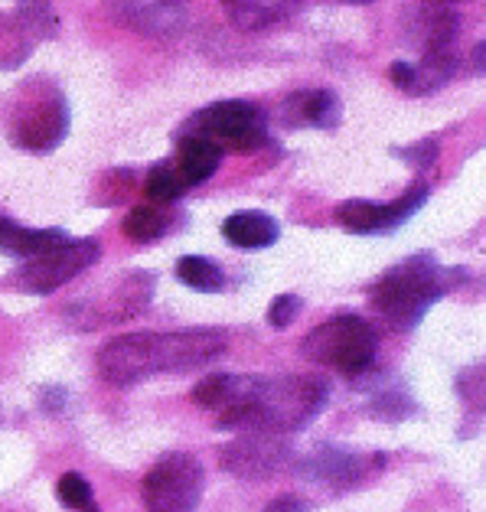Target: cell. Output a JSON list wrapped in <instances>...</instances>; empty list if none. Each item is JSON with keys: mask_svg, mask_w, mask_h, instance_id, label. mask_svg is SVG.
Instances as JSON below:
<instances>
[{"mask_svg": "<svg viewBox=\"0 0 486 512\" xmlns=\"http://www.w3.org/2000/svg\"><path fill=\"white\" fill-rule=\"evenodd\" d=\"M229 336L222 330L124 333L108 340L95 356L102 379L111 385H137L164 372H193L226 356Z\"/></svg>", "mask_w": 486, "mask_h": 512, "instance_id": "obj_1", "label": "cell"}, {"mask_svg": "<svg viewBox=\"0 0 486 512\" xmlns=\"http://www.w3.org/2000/svg\"><path fill=\"white\" fill-rule=\"evenodd\" d=\"M327 382L317 376H239L232 379L229 405L219 411L222 431L288 434L304 428L327 405Z\"/></svg>", "mask_w": 486, "mask_h": 512, "instance_id": "obj_2", "label": "cell"}, {"mask_svg": "<svg viewBox=\"0 0 486 512\" xmlns=\"http://www.w3.org/2000/svg\"><path fill=\"white\" fill-rule=\"evenodd\" d=\"M467 281L464 268H444L438 258L421 252L395 265L369 287V301L395 330H415L447 291Z\"/></svg>", "mask_w": 486, "mask_h": 512, "instance_id": "obj_3", "label": "cell"}, {"mask_svg": "<svg viewBox=\"0 0 486 512\" xmlns=\"http://www.w3.org/2000/svg\"><path fill=\"white\" fill-rule=\"evenodd\" d=\"M379 349V333L366 317L356 314H340L323 320L320 327H314L301 343V356L343 372V376H363L372 366Z\"/></svg>", "mask_w": 486, "mask_h": 512, "instance_id": "obj_4", "label": "cell"}, {"mask_svg": "<svg viewBox=\"0 0 486 512\" xmlns=\"http://www.w3.org/2000/svg\"><path fill=\"white\" fill-rule=\"evenodd\" d=\"M154 287L157 278L151 271L118 274V278L98 284L95 291L79 294V301L66 307V320L76 330H98V327H111V323L131 320L151 307Z\"/></svg>", "mask_w": 486, "mask_h": 512, "instance_id": "obj_5", "label": "cell"}, {"mask_svg": "<svg viewBox=\"0 0 486 512\" xmlns=\"http://www.w3.org/2000/svg\"><path fill=\"white\" fill-rule=\"evenodd\" d=\"M180 134L206 137L216 144L222 154H252L258 147L268 144V115L265 108L255 102H242V98H229V102L206 105L203 111L183 124Z\"/></svg>", "mask_w": 486, "mask_h": 512, "instance_id": "obj_6", "label": "cell"}, {"mask_svg": "<svg viewBox=\"0 0 486 512\" xmlns=\"http://www.w3.org/2000/svg\"><path fill=\"white\" fill-rule=\"evenodd\" d=\"M206 486V470L193 454H164L147 470L141 499L147 512H196Z\"/></svg>", "mask_w": 486, "mask_h": 512, "instance_id": "obj_7", "label": "cell"}, {"mask_svg": "<svg viewBox=\"0 0 486 512\" xmlns=\"http://www.w3.org/2000/svg\"><path fill=\"white\" fill-rule=\"evenodd\" d=\"M69 134V102L56 85L43 82V89L20 98L14 124H10V141L30 154H53Z\"/></svg>", "mask_w": 486, "mask_h": 512, "instance_id": "obj_8", "label": "cell"}, {"mask_svg": "<svg viewBox=\"0 0 486 512\" xmlns=\"http://www.w3.org/2000/svg\"><path fill=\"white\" fill-rule=\"evenodd\" d=\"M98 258H102V242L98 239H66L53 252L30 258L17 271V287L27 294L46 297L59 291L62 284H69L85 268H92Z\"/></svg>", "mask_w": 486, "mask_h": 512, "instance_id": "obj_9", "label": "cell"}, {"mask_svg": "<svg viewBox=\"0 0 486 512\" xmlns=\"http://www.w3.org/2000/svg\"><path fill=\"white\" fill-rule=\"evenodd\" d=\"M428 183H415L408 190L392 199V203H372V199H346V203L336 209V219L346 232L356 235H385L395 232L398 226L415 216V212L428 203Z\"/></svg>", "mask_w": 486, "mask_h": 512, "instance_id": "obj_10", "label": "cell"}, {"mask_svg": "<svg viewBox=\"0 0 486 512\" xmlns=\"http://www.w3.org/2000/svg\"><path fill=\"white\" fill-rule=\"evenodd\" d=\"M288 460H291V447L281 441V434H265V431H248L219 451L222 470H229L232 477L242 480H265L271 473H278Z\"/></svg>", "mask_w": 486, "mask_h": 512, "instance_id": "obj_11", "label": "cell"}, {"mask_svg": "<svg viewBox=\"0 0 486 512\" xmlns=\"http://www.w3.org/2000/svg\"><path fill=\"white\" fill-rule=\"evenodd\" d=\"M111 10L118 23L151 40H173L186 27V0H111Z\"/></svg>", "mask_w": 486, "mask_h": 512, "instance_id": "obj_12", "label": "cell"}, {"mask_svg": "<svg viewBox=\"0 0 486 512\" xmlns=\"http://www.w3.org/2000/svg\"><path fill=\"white\" fill-rule=\"evenodd\" d=\"M457 56L451 53H421L418 62H405L398 59L392 62L389 76L395 82V89H402L405 95H428L438 92L441 85H447L457 76Z\"/></svg>", "mask_w": 486, "mask_h": 512, "instance_id": "obj_13", "label": "cell"}, {"mask_svg": "<svg viewBox=\"0 0 486 512\" xmlns=\"http://www.w3.org/2000/svg\"><path fill=\"white\" fill-rule=\"evenodd\" d=\"M343 118V105L330 89H301L291 92L281 105L284 128H320L330 131Z\"/></svg>", "mask_w": 486, "mask_h": 512, "instance_id": "obj_14", "label": "cell"}, {"mask_svg": "<svg viewBox=\"0 0 486 512\" xmlns=\"http://www.w3.org/2000/svg\"><path fill=\"white\" fill-rule=\"evenodd\" d=\"M301 7L304 0H222L229 23L242 33H261L278 27V23L291 20Z\"/></svg>", "mask_w": 486, "mask_h": 512, "instance_id": "obj_15", "label": "cell"}, {"mask_svg": "<svg viewBox=\"0 0 486 512\" xmlns=\"http://www.w3.org/2000/svg\"><path fill=\"white\" fill-rule=\"evenodd\" d=\"M222 235H226L229 245L242 248V252H261V248H271L281 239V226L268 212L242 209V212H232V216L222 222Z\"/></svg>", "mask_w": 486, "mask_h": 512, "instance_id": "obj_16", "label": "cell"}, {"mask_svg": "<svg viewBox=\"0 0 486 512\" xmlns=\"http://www.w3.org/2000/svg\"><path fill=\"white\" fill-rule=\"evenodd\" d=\"M69 235L62 229H27L20 222L0 216V252L14 255V258H40L46 252H53Z\"/></svg>", "mask_w": 486, "mask_h": 512, "instance_id": "obj_17", "label": "cell"}, {"mask_svg": "<svg viewBox=\"0 0 486 512\" xmlns=\"http://www.w3.org/2000/svg\"><path fill=\"white\" fill-rule=\"evenodd\" d=\"M222 164V151L216 144H209L206 137H196V134H180V144H177V173L183 177L186 186H199L206 183Z\"/></svg>", "mask_w": 486, "mask_h": 512, "instance_id": "obj_18", "label": "cell"}, {"mask_svg": "<svg viewBox=\"0 0 486 512\" xmlns=\"http://www.w3.org/2000/svg\"><path fill=\"white\" fill-rule=\"evenodd\" d=\"M415 40L421 46V53H451V43L460 30L457 14H451L447 7H418L415 20H411Z\"/></svg>", "mask_w": 486, "mask_h": 512, "instance_id": "obj_19", "label": "cell"}, {"mask_svg": "<svg viewBox=\"0 0 486 512\" xmlns=\"http://www.w3.org/2000/svg\"><path fill=\"white\" fill-rule=\"evenodd\" d=\"M173 229V216L167 212V206L157 203H141L128 212L124 219V235L134 242H157Z\"/></svg>", "mask_w": 486, "mask_h": 512, "instance_id": "obj_20", "label": "cell"}, {"mask_svg": "<svg viewBox=\"0 0 486 512\" xmlns=\"http://www.w3.org/2000/svg\"><path fill=\"white\" fill-rule=\"evenodd\" d=\"M177 278L190 287V291H199V294L226 291V274H222L216 261H209L203 255H183L177 261Z\"/></svg>", "mask_w": 486, "mask_h": 512, "instance_id": "obj_21", "label": "cell"}, {"mask_svg": "<svg viewBox=\"0 0 486 512\" xmlns=\"http://www.w3.org/2000/svg\"><path fill=\"white\" fill-rule=\"evenodd\" d=\"M307 467L310 477H317L320 483H336V480L353 483L359 477V467H363V457H353L346 451H320L307 460Z\"/></svg>", "mask_w": 486, "mask_h": 512, "instance_id": "obj_22", "label": "cell"}, {"mask_svg": "<svg viewBox=\"0 0 486 512\" xmlns=\"http://www.w3.org/2000/svg\"><path fill=\"white\" fill-rule=\"evenodd\" d=\"M20 27L30 33V40H53L59 33V17L53 10V0H17Z\"/></svg>", "mask_w": 486, "mask_h": 512, "instance_id": "obj_23", "label": "cell"}, {"mask_svg": "<svg viewBox=\"0 0 486 512\" xmlns=\"http://www.w3.org/2000/svg\"><path fill=\"white\" fill-rule=\"evenodd\" d=\"M190 190V186L183 183V177L177 173V167L173 164H157L151 167V173H147V180H144V196H147V203H157V206H170V203H177V199H183V193Z\"/></svg>", "mask_w": 486, "mask_h": 512, "instance_id": "obj_24", "label": "cell"}, {"mask_svg": "<svg viewBox=\"0 0 486 512\" xmlns=\"http://www.w3.org/2000/svg\"><path fill=\"white\" fill-rule=\"evenodd\" d=\"M33 53L30 33L20 27L17 17L0 14V69H17Z\"/></svg>", "mask_w": 486, "mask_h": 512, "instance_id": "obj_25", "label": "cell"}, {"mask_svg": "<svg viewBox=\"0 0 486 512\" xmlns=\"http://www.w3.org/2000/svg\"><path fill=\"white\" fill-rule=\"evenodd\" d=\"M56 496L59 503L66 509H76L82 512L85 506H92V486L82 473H62L59 483H56Z\"/></svg>", "mask_w": 486, "mask_h": 512, "instance_id": "obj_26", "label": "cell"}, {"mask_svg": "<svg viewBox=\"0 0 486 512\" xmlns=\"http://www.w3.org/2000/svg\"><path fill=\"white\" fill-rule=\"evenodd\" d=\"M301 307H304V301L297 294H278L268 307V323L274 330H288L297 320V314H301Z\"/></svg>", "mask_w": 486, "mask_h": 512, "instance_id": "obj_27", "label": "cell"}, {"mask_svg": "<svg viewBox=\"0 0 486 512\" xmlns=\"http://www.w3.org/2000/svg\"><path fill=\"white\" fill-rule=\"evenodd\" d=\"M395 157H402V160H408L411 167H418V170H428V167H434V160H438V141H421V144H415V147H395L392 151Z\"/></svg>", "mask_w": 486, "mask_h": 512, "instance_id": "obj_28", "label": "cell"}, {"mask_svg": "<svg viewBox=\"0 0 486 512\" xmlns=\"http://www.w3.org/2000/svg\"><path fill=\"white\" fill-rule=\"evenodd\" d=\"M261 512H307V503L297 496H278V499H271Z\"/></svg>", "mask_w": 486, "mask_h": 512, "instance_id": "obj_29", "label": "cell"}, {"mask_svg": "<svg viewBox=\"0 0 486 512\" xmlns=\"http://www.w3.org/2000/svg\"><path fill=\"white\" fill-rule=\"evenodd\" d=\"M340 4H372V0H340Z\"/></svg>", "mask_w": 486, "mask_h": 512, "instance_id": "obj_30", "label": "cell"}, {"mask_svg": "<svg viewBox=\"0 0 486 512\" xmlns=\"http://www.w3.org/2000/svg\"><path fill=\"white\" fill-rule=\"evenodd\" d=\"M82 512H98V506H85Z\"/></svg>", "mask_w": 486, "mask_h": 512, "instance_id": "obj_31", "label": "cell"}, {"mask_svg": "<svg viewBox=\"0 0 486 512\" xmlns=\"http://www.w3.org/2000/svg\"><path fill=\"white\" fill-rule=\"evenodd\" d=\"M441 4H460V0H441Z\"/></svg>", "mask_w": 486, "mask_h": 512, "instance_id": "obj_32", "label": "cell"}]
</instances>
